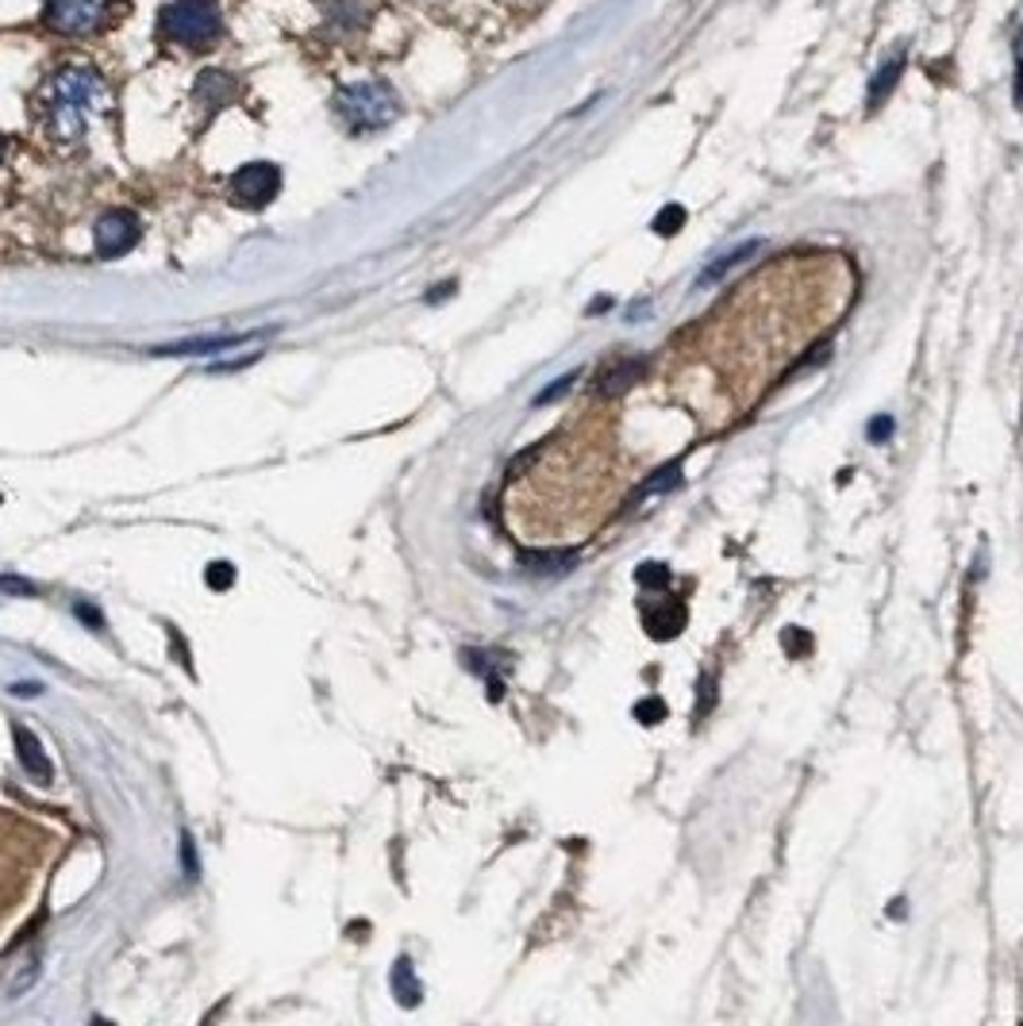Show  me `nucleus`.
I'll return each instance as SVG.
<instances>
[{
	"label": "nucleus",
	"mask_w": 1023,
	"mask_h": 1026,
	"mask_svg": "<svg viewBox=\"0 0 1023 1026\" xmlns=\"http://www.w3.org/2000/svg\"><path fill=\"white\" fill-rule=\"evenodd\" d=\"M112 108V89L96 66H62L35 93V112L50 139L73 142Z\"/></svg>",
	"instance_id": "obj_1"
},
{
	"label": "nucleus",
	"mask_w": 1023,
	"mask_h": 1026,
	"mask_svg": "<svg viewBox=\"0 0 1023 1026\" xmlns=\"http://www.w3.org/2000/svg\"><path fill=\"white\" fill-rule=\"evenodd\" d=\"M335 116L343 119V127L355 135H373L386 131L389 124H396L401 116V101H396L393 85L378 78L355 81V85H343L335 93Z\"/></svg>",
	"instance_id": "obj_2"
},
{
	"label": "nucleus",
	"mask_w": 1023,
	"mask_h": 1026,
	"mask_svg": "<svg viewBox=\"0 0 1023 1026\" xmlns=\"http://www.w3.org/2000/svg\"><path fill=\"white\" fill-rule=\"evenodd\" d=\"M158 32H162L165 43L200 55V50L220 43L223 12L216 0H174V4H165L162 16H158Z\"/></svg>",
	"instance_id": "obj_3"
},
{
	"label": "nucleus",
	"mask_w": 1023,
	"mask_h": 1026,
	"mask_svg": "<svg viewBox=\"0 0 1023 1026\" xmlns=\"http://www.w3.org/2000/svg\"><path fill=\"white\" fill-rule=\"evenodd\" d=\"M50 32L70 35V39H85V35H101L116 20V0H47L43 9Z\"/></svg>",
	"instance_id": "obj_4"
},
{
	"label": "nucleus",
	"mask_w": 1023,
	"mask_h": 1026,
	"mask_svg": "<svg viewBox=\"0 0 1023 1026\" xmlns=\"http://www.w3.org/2000/svg\"><path fill=\"white\" fill-rule=\"evenodd\" d=\"M277 193H281V170H277L274 162H251L231 173V200H235L239 208L258 212V208H266Z\"/></svg>",
	"instance_id": "obj_5"
},
{
	"label": "nucleus",
	"mask_w": 1023,
	"mask_h": 1026,
	"mask_svg": "<svg viewBox=\"0 0 1023 1026\" xmlns=\"http://www.w3.org/2000/svg\"><path fill=\"white\" fill-rule=\"evenodd\" d=\"M139 235H142L139 216L124 212V208H112V212H104L93 228L96 258H119V254H127L135 243H139Z\"/></svg>",
	"instance_id": "obj_6"
},
{
	"label": "nucleus",
	"mask_w": 1023,
	"mask_h": 1026,
	"mask_svg": "<svg viewBox=\"0 0 1023 1026\" xmlns=\"http://www.w3.org/2000/svg\"><path fill=\"white\" fill-rule=\"evenodd\" d=\"M12 742H16L20 765L27 769V776H32L35 784H50V781H55V765H50L47 750L39 746L35 730H27L24 723H12Z\"/></svg>",
	"instance_id": "obj_7"
},
{
	"label": "nucleus",
	"mask_w": 1023,
	"mask_h": 1026,
	"mask_svg": "<svg viewBox=\"0 0 1023 1026\" xmlns=\"http://www.w3.org/2000/svg\"><path fill=\"white\" fill-rule=\"evenodd\" d=\"M258 335H212V338H185V343H174V346H154L150 354H158V358H193V354H220V350H231V346H243V343H254Z\"/></svg>",
	"instance_id": "obj_8"
},
{
	"label": "nucleus",
	"mask_w": 1023,
	"mask_h": 1026,
	"mask_svg": "<svg viewBox=\"0 0 1023 1026\" xmlns=\"http://www.w3.org/2000/svg\"><path fill=\"white\" fill-rule=\"evenodd\" d=\"M900 73H905V50H893V55L882 62V70H877L874 78H870V93H866V108H870V112L882 108V104L889 101V93L897 89Z\"/></svg>",
	"instance_id": "obj_9"
},
{
	"label": "nucleus",
	"mask_w": 1023,
	"mask_h": 1026,
	"mask_svg": "<svg viewBox=\"0 0 1023 1026\" xmlns=\"http://www.w3.org/2000/svg\"><path fill=\"white\" fill-rule=\"evenodd\" d=\"M197 101L205 104V108H212V112H220L223 104H231L235 101V93H239V81L231 78V73H223V70H212V73H205V78L197 81Z\"/></svg>",
	"instance_id": "obj_10"
},
{
	"label": "nucleus",
	"mask_w": 1023,
	"mask_h": 1026,
	"mask_svg": "<svg viewBox=\"0 0 1023 1026\" xmlns=\"http://www.w3.org/2000/svg\"><path fill=\"white\" fill-rule=\"evenodd\" d=\"M758 251H762V243H758V239H750V243H743V246H735V251H727L724 258L709 262V266H704V274L697 277V289H712V285L724 281V277L732 274L735 266H743L747 258H755Z\"/></svg>",
	"instance_id": "obj_11"
},
{
	"label": "nucleus",
	"mask_w": 1023,
	"mask_h": 1026,
	"mask_svg": "<svg viewBox=\"0 0 1023 1026\" xmlns=\"http://www.w3.org/2000/svg\"><path fill=\"white\" fill-rule=\"evenodd\" d=\"M520 562L531 577H559V573L574 569L577 554L574 550H531V554H524Z\"/></svg>",
	"instance_id": "obj_12"
},
{
	"label": "nucleus",
	"mask_w": 1023,
	"mask_h": 1026,
	"mask_svg": "<svg viewBox=\"0 0 1023 1026\" xmlns=\"http://www.w3.org/2000/svg\"><path fill=\"white\" fill-rule=\"evenodd\" d=\"M643 369H646V361L643 358H628V361H616L612 369H605L600 373V392L605 396H616V392H628L631 384L643 377Z\"/></svg>",
	"instance_id": "obj_13"
},
{
	"label": "nucleus",
	"mask_w": 1023,
	"mask_h": 1026,
	"mask_svg": "<svg viewBox=\"0 0 1023 1026\" xmlns=\"http://www.w3.org/2000/svg\"><path fill=\"white\" fill-rule=\"evenodd\" d=\"M393 992H396V1000H401L404 1007H416L419 995H424V988H419V980H416V972H412L409 957H396V965H393Z\"/></svg>",
	"instance_id": "obj_14"
},
{
	"label": "nucleus",
	"mask_w": 1023,
	"mask_h": 1026,
	"mask_svg": "<svg viewBox=\"0 0 1023 1026\" xmlns=\"http://www.w3.org/2000/svg\"><path fill=\"white\" fill-rule=\"evenodd\" d=\"M39 972H43L39 954H27L24 961L16 965V972H12L9 988H4V995H9V1000H16V995H24V988H32L35 980H39Z\"/></svg>",
	"instance_id": "obj_15"
},
{
	"label": "nucleus",
	"mask_w": 1023,
	"mask_h": 1026,
	"mask_svg": "<svg viewBox=\"0 0 1023 1026\" xmlns=\"http://www.w3.org/2000/svg\"><path fill=\"white\" fill-rule=\"evenodd\" d=\"M686 220H689V216H686V208H681V204H666V208L654 216L651 228H654V235L669 239V235H677V231L686 228Z\"/></svg>",
	"instance_id": "obj_16"
},
{
	"label": "nucleus",
	"mask_w": 1023,
	"mask_h": 1026,
	"mask_svg": "<svg viewBox=\"0 0 1023 1026\" xmlns=\"http://www.w3.org/2000/svg\"><path fill=\"white\" fill-rule=\"evenodd\" d=\"M681 627H686V608H681V603H674L669 611H662L658 620H651V635H658V638H674Z\"/></svg>",
	"instance_id": "obj_17"
},
{
	"label": "nucleus",
	"mask_w": 1023,
	"mask_h": 1026,
	"mask_svg": "<svg viewBox=\"0 0 1023 1026\" xmlns=\"http://www.w3.org/2000/svg\"><path fill=\"white\" fill-rule=\"evenodd\" d=\"M681 485V465H666V470H658L654 473L651 481L643 485V493H654V496H662V493H669V488H677Z\"/></svg>",
	"instance_id": "obj_18"
},
{
	"label": "nucleus",
	"mask_w": 1023,
	"mask_h": 1026,
	"mask_svg": "<svg viewBox=\"0 0 1023 1026\" xmlns=\"http://www.w3.org/2000/svg\"><path fill=\"white\" fill-rule=\"evenodd\" d=\"M635 719L643 723V727H654V723H662V719H666V704H662L658 696L639 700V704H635Z\"/></svg>",
	"instance_id": "obj_19"
},
{
	"label": "nucleus",
	"mask_w": 1023,
	"mask_h": 1026,
	"mask_svg": "<svg viewBox=\"0 0 1023 1026\" xmlns=\"http://www.w3.org/2000/svg\"><path fill=\"white\" fill-rule=\"evenodd\" d=\"M205 580L216 588V592H223V588L235 585V565H231V562H212L205 569Z\"/></svg>",
	"instance_id": "obj_20"
},
{
	"label": "nucleus",
	"mask_w": 1023,
	"mask_h": 1026,
	"mask_svg": "<svg viewBox=\"0 0 1023 1026\" xmlns=\"http://www.w3.org/2000/svg\"><path fill=\"white\" fill-rule=\"evenodd\" d=\"M574 381H577V369H574V373H566V377H559V381H554V384H547V389L536 396V404L543 407V404H554V400H562L570 389H574Z\"/></svg>",
	"instance_id": "obj_21"
},
{
	"label": "nucleus",
	"mask_w": 1023,
	"mask_h": 1026,
	"mask_svg": "<svg viewBox=\"0 0 1023 1026\" xmlns=\"http://www.w3.org/2000/svg\"><path fill=\"white\" fill-rule=\"evenodd\" d=\"M0 592L4 596H35L39 588H35L27 577H16V573H0Z\"/></svg>",
	"instance_id": "obj_22"
},
{
	"label": "nucleus",
	"mask_w": 1023,
	"mask_h": 1026,
	"mask_svg": "<svg viewBox=\"0 0 1023 1026\" xmlns=\"http://www.w3.org/2000/svg\"><path fill=\"white\" fill-rule=\"evenodd\" d=\"M635 580H639V585H658L662 588L669 580V569L662 562H646V565H639Z\"/></svg>",
	"instance_id": "obj_23"
},
{
	"label": "nucleus",
	"mask_w": 1023,
	"mask_h": 1026,
	"mask_svg": "<svg viewBox=\"0 0 1023 1026\" xmlns=\"http://www.w3.org/2000/svg\"><path fill=\"white\" fill-rule=\"evenodd\" d=\"M893 431H897V424H893V416H877L874 424H870V442H889L893 439Z\"/></svg>",
	"instance_id": "obj_24"
},
{
	"label": "nucleus",
	"mask_w": 1023,
	"mask_h": 1026,
	"mask_svg": "<svg viewBox=\"0 0 1023 1026\" xmlns=\"http://www.w3.org/2000/svg\"><path fill=\"white\" fill-rule=\"evenodd\" d=\"M1015 108L1023 112V27H1020V43H1015Z\"/></svg>",
	"instance_id": "obj_25"
},
{
	"label": "nucleus",
	"mask_w": 1023,
	"mask_h": 1026,
	"mask_svg": "<svg viewBox=\"0 0 1023 1026\" xmlns=\"http://www.w3.org/2000/svg\"><path fill=\"white\" fill-rule=\"evenodd\" d=\"M73 611H78L85 623H93V631H104V615L93 608V603H73Z\"/></svg>",
	"instance_id": "obj_26"
},
{
	"label": "nucleus",
	"mask_w": 1023,
	"mask_h": 1026,
	"mask_svg": "<svg viewBox=\"0 0 1023 1026\" xmlns=\"http://www.w3.org/2000/svg\"><path fill=\"white\" fill-rule=\"evenodd\" d=\"M182 854H185V877L197 880V854H193V839L182 834Z\"/></svg>",
	"instance_id": "obj_27"
},
{
	"label": "nucleus",
	"mask_w": 1023,
	"mask_h": 1026,
	"mask_svg": "<svg viewBox=\"0 0 1023 1026\" xmlns=\"http://www.w3.org/2000/svg\"><path fill=\"white\" fill-rule=\"evenodd\" d=\"M455 289H458L455 281L439 285V289H435V292H427V304H439V300H447V297H450V292H455Z\"/></svg>",
	"instance_id": "obj_28"
},
{
	"label": "nucleus",
	"mask_w": 1023,
	"mask_h": 1026,
	"mask_svg": "<svg viewBox=\"0 0 1023 1026\" xmlns=\"http://www.w3.org/2000/svg\"><path fill=\"white\" fill-rule=\"evenodd\" d=\"M39 692H43V684H35V681L32 684H24V681L12 684V696H39Z\"/></svg>",
	"instance_id": "obj_29"
},
{
	"label": "nucleus",
	"mask_w": 1023,
	"mask_h": 1026,
	"mask_svg": "<svg viewBox=\"0 0 1023 1026\" xmlns=\"http://www.w3.org/2000/svg\"><path fill=\"white\" fill-rule=\"evenodd\" d=\"M889 915H893V919H905V900H893Z\"/></svg>",
	"instance_id": "obj_30"
},
{
	"label": "nucleus",
	"mask_w": 1023,
	"mask_h": 1026,
	"mask_svg": "<svg viewBox=\"0 0 1023 1026\" xmlns=\"http://www.w3.org/2000/svg\"><path fill=\"white\" fill-rule=\"evenodd\" d=\"M0 158H4V139H0Z\"/></svg>",
	"instance_id": "obj_31"
}]
</instances>
